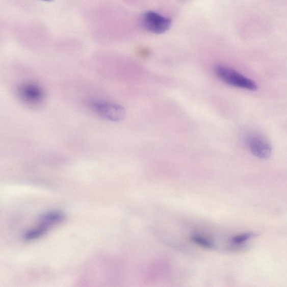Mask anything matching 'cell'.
Masks as SVG:
<instances>
[{
    "instance_id": "8992f818",
    "label": "cell",
    "mask_w": 287,
    "mask_h": 287,
    "mask_svg": "<svg viewBox=\"0 0 287 287\" xmlns=\"http://www.w3.org/2000/svg\"><path fill=\"white\" fill-rule=\"evenodd\" d=\"M64 219L65 216L63 213L60 212H50L45 214L41 217V221L43 224H46L48 226L49 225L60 223Z\"/></svg>"
},
{
    "instance_id": "6da1fadb",
    "label": "cell",
    "mask_w": 287,
    "mask_h": 287,
    "mask_svg": "<svg viewBox=\"0 0 287 287\" xmlns=\"http://www.w3.org/2000/svg\"><path fill=\"white\" fill-rule=\"evenodd\" d=\"M87 105L95 114L107 120L119 122L126 116L125 110L121 106L109 101L91 99L87 101Z\"/></svg>"
},
{
    "instance_id": "3957f363",
    "label": "cell",
    "mask_w": 287,
    "mask_h": 287,
    "mask_svg": "<svg viewBox=\"0 0 287 287\" xmlns=\"http://www.w3.org/2000/svg\"><path fill=\"white\" fill-rule=\"evenodd\" d=\"M246 142L252 154L258 159L267 160L271 155L272 145L262 134H249L246 138Z\"/></svg>"
},
{
    "instance_id": "7a4b0ae2",
    "label": "cell",
    "mask_w": 287,
    "mask_h": 287,
    "mask_svg": "<svg viewBox=\"0 0 287 287\" xmlns=\"http://www.w3.org/2000/svg\"><path fill=\"white\" fill-rule=\"evenodd\" d=\"M215 72L222 81L230 86L250 91H255L257 89V84L254 81L226 66L217 65Z\"/></svg>"
},
{
    "instance_id": "30bf717a",
    "label": "cell",
    "mask_w": 287,
    "mask_h": 287,
    "mask_svg": "<svg viewBox=\"0 0 287 287\" xmlns=\"http://www.w3.org/2000/svg\"><path fill=\"white\" fill-rule=\"evenodd\" d=\"M42 1L46 2H53L54 0H42Z\"/></svg>"
},
{
    "instance_id": "52a82bcc",
    "label": "cell",
    "mask_w": 287,
    "mask_h": 287,
    "mask_svg": "<svg viewBox=\"0 0 287 287\" xmlns=\"http://www.w3.org/2000/svg\"><path fill=\"white\" fill-rule=\"evenodd\" d=\"M48 226L46 224H42V226L36 229L30 230L25 233L24 239L27 241L35 240L42 237L47 232Z\"/></svg>"
},
{
    "instance_id": "9c48e42d",
    "label": "cell",
    "mask_w": 287,
    "mask_h": 287,
    "mask_svg": "<svg viewBox=\"0 0 287 287\" xmlns=\"http://www.w3.org/2000/svg\"><path fill=\"white\" fill-rule=\"evenodd\" d=\"M253 236L251 233H246L235 236L232 240V243L235 245H240L248 241Z\"/></svg>"
},
{
    "instance_id": "277c9868",
    "label": "cell",
    "mask_w": 287,
    "mask_h": 287,
    "mask_svg": "<svg viewBox=\"0 0 287 287\" xmlns=\"http://www.w3.org/2000/svg\"><path fill=\"white\" fill-rule=\"evenodd\" d=\"M17 92L20 99L28 105H40L45 98L43 89L35 83L26 82L20 84Z\"/></svg>"
},
{
    "instance_id": "5b68a950",
    "label": "cell",
    "mask_w": 287,
    "mask_h": 287,
    "mask_svg": "<svg viewBox=\"0 0 287 287\" xmlns=\"http://www.w3.org/2000/svg\"><path fill=\"white\" fill-rule=\"evenodd\" d=\"M142 24L146 31L155 34H162L170 28L171 20L153 11H148L142 16Z\"/></svg>"
},
{
    "instance_id": "ba28073f",
    "label": "cell",
    "mask_w": 287,
    "mask_h": 287,
    "mask_svg": "<svg viewBox=\"0 0 287 287\" xmlns=\"http://www.w3.org/2000/svg\"><path fill=\"white\" fill-rule=\"evenodd\" d=\"M195 243L199 246L205 247L207 249H213L215 247V243L209 239L203 237V236L194 234L191 238Z\"/></svg>"
}]
</instances>
